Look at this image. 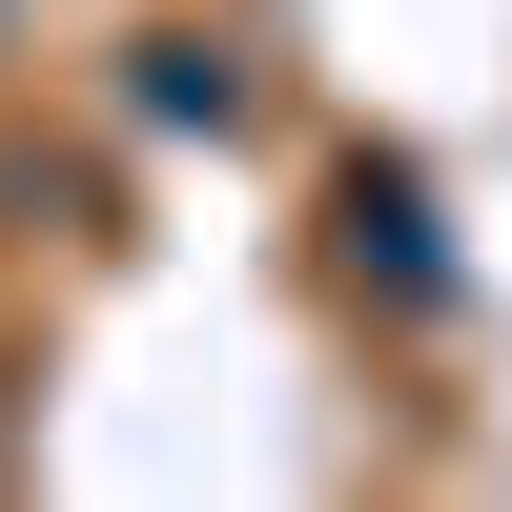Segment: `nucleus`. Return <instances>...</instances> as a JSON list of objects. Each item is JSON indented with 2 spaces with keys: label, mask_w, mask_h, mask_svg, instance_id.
I'll return each mask as SVG.
<instances>
[{
  "label": "nucleus",
  "mask_w": 512,
  "mask_h": 512,
  "mask_svg": "<svg viewBox=\"0 0 512 512\" xmlns=\"http://www.w3.org/2000/svg\"><path fill=\"white\" fill-rule=\"evenodd\" d=\"M328 246H349V287H390L410 328L451 308V246H431V185H410V164H349V185H328Z\"/></svg>",
  "instance_id": "1"
},
{
  "label": "nucleus",
  "mask_w": 512,
  "mask_h": 512,
  "mask_svg": "<svg viewBox=\"0 0 512 512\" xmlns=\"http://www.w3.org/2000/svg\"><path fill=\"white\" fill-rule=\"evenodd\" d=\"M123 103H144V123H205V144H226V123H246V41H185V21H164V41H123Z\"/></svg>",
  "instance_id": "2"
}]
</instances>
